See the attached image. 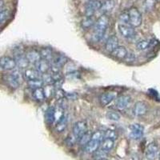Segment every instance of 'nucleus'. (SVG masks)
<instances>
[{
	"label": "nucleus",
	"instance_id": "nucleus-1",
	"mask_svg": "<svg viewBox=\"0 0 160 160\" xmlns=\"http://www.w3.org/2000/svg\"><path fill=\"white\" fill-rule=\"evenodd\" d=\"M108 25H109V18L105 15H101L96 20L94 26V34H93V38L95 42H98L102 39L108 29Z\"/></svg>",
	"mask_w": 160,
	"mask_h": 160
},
{
	"label": "nucleus",
	"instance_id": "nucleus-2",
	"mask_svg": "<svg viewBox=\"0 0 160 160\" xmlns=\"http://www.w3.org/2000/svg\"><path fill=\"white\" fill-rule=\"evenodd\" d=\"M22 79V75L18 70H14L7 76V83L10 88L13 89H17L21 84Z\"/></svg>",
	"mask_w": 160,
	"mask_h": 160
},
{
	"label": "nucleus",
	"instance_id": "nucleus-3",
	"mask_svg": "<svg viewBox=\"0 0 160 160\" xmlns=\"http://www.w3.org/2000/svg\"><path fill=\"white\" fill-rule=\"evenodd\" d=\"M128 14H129L130 24L133 28H138L142 24V15L140 11L136 8L133 7L128 10Z\"/></svg>",
	"mask_w": 160,
	"mask_h": 160
},
{
	"label": "nucleus",
	"instance_id": "nucleus-4",
	"mask_svg": "<svg viewBox=\"0 0 160 160\" xmlns=\"http://www.w3.org/2000/svg\"><path fill=\"white\" fill-rule=\"evenodd\" d=\"M118 29L120 35L125 38L131 39L136 36L137 33L135 31V28H133L130 24H118Z\"/></svg>",
	"mask_w": 160,
	"mask_h": 160
},
{
	"label": "nucleus",
	"instance_id": "nucleus-5",
	"mask_svg": "<svg viewBox=\"0 0 160 160\" xmlns=\"http://www.w3.org/2000/svg\"><path fill=\"white\" fill-rule=\"evenodd\" d=\"M88 131V125L83 121H78L75 122L72 129L73 136L77 140L79 139Z\"/></svg>",
	"mask_w": 160,
	"mask_h": 160
},
{
	"label": "nucleus",
	"instance_id": "nucleus-6",
	"mask_svg": "<svg viewBox=\"0 0 160 160\" xmlns=\"http://www.w3.org/2000/svg\"><path fill=\"white\" fill-rule=\"evenodd\" d=\"M144 134V128L138 123L131 124L129 127V135L133 139L138 140L142 138Z\"/></svg>",
	"mask_w": 160,
	"mask_h": 160
},
{
	"label": "nucleus",
	"instance_id": "nucleus-7",
	"mask_svg": "<svg viewBox=\"0 0 160 160\" xmlns=\"http://www.w3.org/2000/svg\"><path fill=\"white\" fill-rule=\"evenodd\" d=\"M101 2L98 0H90L85 6V15L88 17L93 16L98 10H99Z\"/></svg>",
	"mask_w": 160,
	"mask_h": 160
},
{
	"label": "nucleus",
	"instance_id": "nucleus-8",
	"mask_svg": "<svg viewBox=\"0 0 160 160\" xmlns=\"http://www.w3.org/2000/svg\"><path fill=\"white\" fill-rule=\"evenodd\" d=\"M0 67L4 71H11L15 70L17 67L16 61L15 58L9 56H2L0 59Z\"/></svg>",
	"mask_w": 160,
	"mask_h": 160
},
{
	"label": "nucleus",
	"instance_id": "nucleus-9",
	"mask_svg": "<svg viewBox=\"0 0 160 160\" xmlns=\"http://www.w3.org/2000/svg\"><path fill=\"white\" fill-rule=\"evenodd\" d=\"M131 97L129 95H120L116 98L115 101V108L118 111H124L129 107L131 103Z\"/></svg>",
	"mask_w": 160,
	"mask_h": 160
},
{
	"label": "nucleus",
	"instance_id": "nucleus-10",
	"mask_svg": "<svg viewBox=\"0 0 160 160\" xmlns=\"http://www.w3.org/2000/svg\"><path fill=\"white\" fill-rule=\"evenodd\" d=\"M148 112V106L143 102H137L134 106L133 113L137 117H142Z\"/></svg>",
	"mask_w": 160,
	"mask_h": 160
},
{
	"label": "nucleus",
	"instance_id": "nucleus-11",
	"mask_svg": "<svg viewBox=\"0 0 160 160\" xmlns=\"http://www.w3.org/2000/svg\"><path fill=\"white\" fill-rule=\"evenodd\" d=\"M158 147L155 142H151L148 146L147 151H146V158L148 160H155L158 155Z\"/></svg>",
	"mask_w": 160,
	"mask_h": 160
},
{
	"label": "nucleus",
	"instance_id": "nucleus-12",
	"mask_svg": "<svg viewBox=\"0 0 160 160\" xmlns=\"http://www.w3.org/2000/svg\"><path fill=\"white\" fill-rule=\"evenodd\" d=\"M101 142H100L98 140L94 139V138H91V139L90 140L89 142L83 147L84 151L87 153H89V154L95 153V151H98V148H100Z\"/></svg>",
	"mask_w": 160,
	"mask_h": 160
},
{
	"label": "nucleus",
	"instance_id": "nucleus-13",
	"mask_svg": "<svg viewBox=\"0 0 160 160\" xmlns=\"http://www.w3.org/2000/svg\"><path fill=\"white\" fill-rule=\"evenodd\" d=\"M26 57L28 58V62L30 63L35 64L42 59V56L40 54V51H37V50H30L28 52L26 53Z\"/></svg>",
	"mask_w": 160,
	"mask_h": 160
},
{
	"label": "nucleus",
	"instance_id": "nucleus-14",
	"mask_svg": "<svg viewBox=\"0 0 160 160\" xmlns=\"http://www.w3.org/2000/svg\"><path fill=\"white\" fill-rule=\"evenodd\" d=\"M118 47V39L115 35H111L108 38L105 43V50L108 52L111 53Z\"/></svg>",
	"mask_w": 160,
	"mask_h": 160
},
{
	"label": "nucleus",
	"instance_id": "nucleus-15",
	"mask_svg": "<svg viewBox=\"0 0 160 160\" xmlns=\"http://www.w3.org/2000/svg\"><path fill=\"white\" fill-rule=\"evenodd\" d=\"M117 96L116 92H106L99 97L100 104L102 106H107L111 103Z\"/></svg>",
	"mask_w": 160,
	"mask_h": 160
},
{
	"label": "nucleus",
	"instance_id": "nucleus-16",
	"mask_svg": "<svg viewBox=\"0 0 160 160\" xmlns=\"http://www.w3.org/2000/svg\"><path fill=\"white\" fill-rule=\"evenodd\" d=\"M23 77L24 78L30 81V80H34V79H38V78H42V75L41 73L36 69H32V68H28L26 69L23 73Z\"/></svg>",
	"mask_w": 160,
	"mask_h": 160
},
{
	"label": "nucleus",
	"instance_id": "nucleus-17",
	"mask_svg": "<svg viewBox=\"0 0 160 160\" xmlns=\"http://www.w3.org/2000/svg\"><path fill=\"white\" fill-rule=\"evenodd\" d=\"M115 6V2L114 0H104L101 2V6L98 11L102 13V15H105L107 13L110 12L114 9Z\"/></svg>",
	"mask_w": 160,
	"mask_h": 160
},
{
	"label": "nucleus",
	"instance_id": "nucleus-18",
	"mask_svg": "<svg viewBox=\"0 0 160 160\" xmlns=\"http://www.w3.org/2000/svg\"><path fill=\"white\" fill-rule=\"evenodd\" d=\"M35 69L37 71H39L41 74H45V73L48 72L49 71V69L51 68V65H50L49 62L47 61L45 59H41L39 60L37 63L35 64Z\"/></svg>",
	"mask_w": 160,
	"mask_h": 160
},
{
	"label": "nucleus",
	"instance_id": "nucleus-19",
	"mask_svg": "<svg viewBox=\"0 0 160 160\" xmlns=\"http://www.w3.org/2000/svg\"><path fill=\"white\" fill-rule=\"evenodd\" d=\"M111 54V55H112L113 57H115V58H119V59H125L127 55H128V52L124 47H119V46H118V48H117L115 51H112Z\"/></svg>",
	"mask_w": 160,
	"mask_h": 160
},
{
	"label": "nucleus",
	"instance_id": "nucleus-20",
	"mask_svg": "<svg viewBox=\"0 0 160 160\" xmlns=\"http://www.w3.org/2000/svg\"><path fill=\"white\" fill-rule=\"evenodd\" d=\"M15 61H16L17 66H18L19 68H28V64L30 63V62H28L27 57H26V54H22V55L15 56Z\"/></svg>",
	"mask_w": 160,
	"mask_h": 160
},
{
	"label": "nucleus",
	"instance_id": "nucleus-21",
	"mask_svg": "<svg viewBox=\"0 0 160 160\" xmlns=\"http://www.w3.org/2000/svg\"><path fill=\"white\" fill-rule=\"evenodd\" d=\"M115 146V140L110 139V138H104L101 142L100 148L106 152H109Z\"/></svg>",
	"mask_w": 160,
	"mask_h": 160
},
{
	"label": "nucleus",
	"instance_id": "nucleus-22",
	"mask_svg": "<svg viewBox=\"0 0 160 160\" xmlns=\"http://www.w3.org/2000/svg\"><path fill=\"white\" fill-rule=\"evenodd\" d=\"M40 54H41V56H42V59H45L48 62L50 61H52L53 58H54V53H53L52 49L48 48H42V49L40 50Z\"/></svg>",
	"mask_w": 160,
	"mask_h": 160
},
{
	"label": "nucleus",
	"instance_id": "nucleus-23",
	"mask_svg": "<svg viewBox=\"0 0 160 160\" xmlns=\"http://www.w3.org/2000/svg\"><path fill=\"white\" fill-rule=\"evenodd\" d=\"M68 127V118L66 115H64L59 121L56 122L55 125V131L58 133H61L64 131Z\"/></svg>",
	"mask_w": 160,
	"mask_h": 160
},
{
	"label": "nucleus",
	"instance_id": "nucleus-24",
	"mask_svg": "<svg viewBox=\"0 0 160 160\" xmlns=\"http://www.w3.org/2000/svg\"><path fill=\"white\" fill-rule=\"evenodd\" d=\"M32 95L33 98H35L36 101H38V102H42V101L46 99L45 93H44V90L42 88L33 90Z\"/></svg>",
	"mask_w": 160,
	"mask_h": 160
},
{
	"label": "nucleus",
	"instance_id": "nucleus-25",
	"mask_svg": "<svg viewBox=\"0 0 160 160\" xmlns=\"http://www.w3.org/2000/svg\"><path fill=\"white\" fill-rule=\"evenodd\" d=\"M68 61V58H66L64 55H54V58L52 59V64L54 65H56L58 66V68H62V66L67 62Z\"/></svg>",
	"mask_w": 160,
	"mask_h": 160
},
{
	"label": "nucleus",
	"instance_id": "nucleus-26",
	"mask_svg": "<svg viewBox=\"0 0 160 160\" xmlns=\"http://www.w3.org/2000/svg\"><path fill=\"white\" fill-rule=\"evenodd\" d=\"M45 118L47 122L49 124H52L55 121V108L51 107L47 110L45 113Z\"/></svg>",
	"mask_w": 160,
	"mask_h": 160
},
{
	"label": "nucleus",
	"instance_id": "nucleus-27",
	"mask_svg": "<svg viewBox=\"0 0 160 160\" xmlns=\"http://www.w3.org/2000/svg\"><path fill=\"white\" fill-rule=\"evenodd\" d=\"M95 22H96V21H95V19L93 18L92 16L91 17L86 16L85 18L82 20V22H81V26H82V28H84V29H89V28H91V27L95 26Z\"/></svg>",
	"mask_w": 160,
	"mask_h": 160
},
{
	"label": "nucleus",
	"instance_id": "nucleus-28",
	"mask_svg": "<svg viewBox=\"0 0 160 160\" xmlns=\"http://www.w3.org/2000/svg\"><path fill=\"white\" fill-rule=\"evenodd\" d=\"M44 84L43 81L42 80V78H38V79H34V80H30L28 81V85L29 87V88L32 90L38 89V88H42V85Z\"/></svg>",
	"mask_w": 160,
	"mask_h": 160
},
{
	"label": "nucleus",
	"instance_id": "nucleus-29",
	"mask_svg": "<svg viewBox=\"0 0 160 160\" xmlns=\"http://www.w3.org/2000/svg\"><path fill=\"white\" fill-rule=\"evenodd\" d=\"M44 93H45L46 98H50L51 97L55 96V88L54 84H47L45 88H43Z\"/></svg>",
	"mask_w": 160,
	"mask_h": 160
},
{
	"label": "nucleus",
	"instance_id": "nucleus-30",
	"mask_svg": "<svg viewBox=\"0 0 160 160\" xmlns=\"http://www.w3.org/2000/svg\"><path fill=\"white\" fill-rule=\"evenodd\" d=\"M92 134H93V133H91V131H87V132H86L85 134H84V135H82V136L78 140V143H79L81 146H83V147H84V146H85L86 144L88 143L90 140L91 139V137H92Z\"/></svg>",
	"mask_w": 160,
	"mask_h": 160
},
{
	"label": "nucleus",
	"instance_id": "nucleus-31",
	"mask_svg": "<svg viewBox=\"0 0 160 160\" xmlns=\"http://www.w3.org/2000/svg\"><path fill=\"white\" fill-rule=\"evenodd\" d=\"M151 42L148 39H142L138 41L136 44V48L138 51H144V50L148 49L151 46Z\"/></svg>",
	"mask_w": 160,
	"mask_h": 160
},
{
	"label": "nucleus",
	"instance_id": "nucleus-32",
	"mask_svg": "<svg viewBox=\"0 0 160 160\" xmlns=\"http://www.w3.org/2000/svg\"><path fill=\"white\" fill-rule=\"evenodd\" d=\"M107 118L109 120L114 121V122H118L120 120V115L117 111H108L107 115H106Z\"/></svg>",
	"mask_w": 160,
	"mask_h": 160
},
{
	"label": "nucleus",
	"instance_id": "nucleus-33",
	"mask_svg": "<svg viewBox=\"0 0 160 160\" xmlns=\"http://www.w3.org/2000/svg\"><path fill=\"white\" fill-rule=\"evenodd\" d=\"M119 24H130V18L128 11H124L118 17ZM131 25V24H130Z\"/></svg>",
	"mask_w": 160,
	"mask_h": 160
},
{
	"label": "nucleus",
	"instance_id": "nucleus-34",
	"mask_svg": "<svg viewBox=\"0 0 160 160\" xmlns=\"http://www.w3.org/2000/svg\"><path fill=\"white\" fill-rule=\"evenodd\" d=\"M10 15L9 10L7 8H2L0 9V22L1 24H3L7 21Z\"/></svg>",
	"mask_w": 160,
	"mask_h": 160
},
{
	"label": "nucleus",
	"instance_id": "nucleus-35",
	"mask_svg": "<svg viewBox=\"0 0 160 160\" xmlns=\"http://www.w3.org/2000/svg\"><path fill=\"white\" fill-rule=\"evenodd\" d=\"M118 138V134L116 131L111 129H108L104 131V138H110V139L115 140Z\"/></svg>",
	"mask_w": 160,
	"mask_h": 160
},
{
	"label": "nucleus",
	"instance_id": "nucleus-36",
	"mask_svg": "<svg viewBox=\"0 0 160 160\" xmlns=\"http://www.w3.org/2000/svg\"><path fill=\"white\" fill-rule=\"evenodd\" d=\"M107 153L108 152H106L105 151H103V150H102L101 148H100V150H98V151H96L95 153H94V154H95L94 157H95V159H98V160L102 159V158H104V157L106 156Z\"/></svg>",
	"mask_w": 160,
	"mask_h": 160
},
{
	"label": "nucleus",
	"instance_id": "nucleus-37",
	"mask_svg": "<svg viewBox=\"0 0 160 160\" xmlns=\"http://www.w3.org/2000/svg\"><path fill=\"white\" fill-rule=\"evenodd\" d=\"M155 0H145L144 1V7L146 11H151L155 7Z\"/></svg>",
	"mask_w": 160,
	"mask_h": 160
},
{
	"label": "nucleus",
	"instance_id": "nucleus-38",
	"mask_svg": "<svg viewBox=\"0 0 160 160\" xmlns=\"http://www.w3.org/2000/svg\"><path fill=\"white\" fill-rule=\"evenodd\" d=\"M55 97L57 98V100H59L61 98H63L66 97V94L61 88H58L55 90Z\"/></svg>",
	"mask_w": 160,
	"mask_h": 160
},
{
	"label": "nucleus",
	"instance_id": "nucleus-39",
	"mask_svg": "<svg viewBox=\"0 0 160 160\" xmlns=\"http://www.w3.org/2000/svg\"><path fill=\"white\" fill-rule=\"evenodd\" d=\"M135 55L132 53H128V55H127V57L125 58V60H127V62H134L135 60Z\"/></svg>",
	"mask_w": 160,
	"mask_h": 160
},
{
	"label": "nucleus",
	"instance_id": "nucleus-40",
	"mask_svg": "<svg viewBox=\"0 0 160 160\" xmlns=\"http://www.w3.org/2000/svg\"><path fill=\"white\" fill-rule=\"evenodd\" d=\"M158 159L160 160V153H159V155H158Z\"/></svg>",
	"mask_w": 160,
	"mask_h": 160
},
{
	"label": "nucleus",
	"instance_id": "nucleus-41",
	"mask_svg": "<svg viewBox=\"0 0 160 160\" xmlns=\"http://www.w3.org/2000/svg\"><path fill=\"white\" fill-rule=\"evenodd\" d=\"M100 160H108V159H107V158H102V159H100Z\"/></svg>",
	"mask_w": 160,
	"mask_h": 160
}]
</instances>
